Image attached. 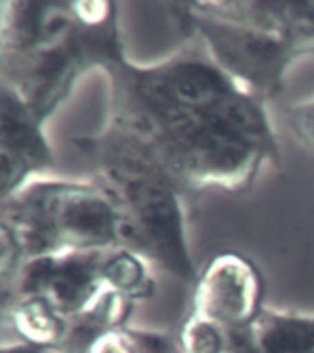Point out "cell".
<instances>
[{"label":"cell","mask_w":314,"mask_h":353,"mask_svg":"<svg viewBox=\"0 0 314 353\" xmlns=\"http://www.w3.org/2000/svg\"><path fill=\"white\" fill-rule=\"evenodd\" d=\"M103 76L110 92L107 125L145 149L189 197L244 193L266 165L281 170L269 105L195 43L151 65L123 55Z\"/></svg>","instance_id":"6da1fadb"},{"label":"cell","mask_w":314,"mask_h":353,"mask_svg":"<svg viewBox=\"0 0 314 353\" xmlns=\"http://www.w3.org/2000/svg\"><path fill=\"white\" fill-rule=\"evenodd\" d=\"M120 247L118 214L90 179L41 176L0 201V280L28 259Z\"/></svg>","instance_id":"5b68a950"},{"label":"cell","mask_w":314,"mask_h":353,"mask_svg":"<svg viewBox=\"0 0 314 353\" xmlns=\"http://www.w3.org/2000/svg\"><path fill=\"white\" fill-rule=\"evenodd\" d=\"M171 24L220 70L269 105L296 61L314 55V2L220 0L169 4Z\"/></svg>","instance_id":"3957f363"},{"label":"cell","mask_w":314,"mask_h":353,"mask_svg":"<svg viewBox=\"0 0 314 353\" xmlns=\"http://www.w3.org/2000/svg\"><path fill=\"white\" fill-rule=\"evenodd\" d=\"M123 55L116 2H0V85L43 123L83 76L103 74Z\"/></svg>","instance_id":"7a4b0ae2"},{"label":"cell","mask_w":314,"mask_h":353,"mask_svg":"<svg viewBox=\"0 0 314 353\" xmlns=\"http://www.w3.org/2000/svg\"><path fill=\"white\" fill-rule=\"evenodd\" d=\"M54 164L43 121L19 94L0 85V201L48 175Z\"/></svg>","instance_id":"52a82bcc"},{"label":"cell","mask_w":314,"mask_h":353,"mask_svg":"<svg viewBox=\"0 0 314 353\" xmlns=\"http://www.w3.org/2000/svg\"><path fill=\"white\" fill-rule=\"evenodd\" d=\"M285 120L297 140L314 154V99L289 107Z\"/></svg>","instance_id":"9c48e42d"},{"label":"cell","mask_w":314,"mask_h":353,"mask_svg":"<svg viewBox=\"0 0 314 353\" xmlns=\"http://www.w3.org/2000/svg\"><path fill=\"white\" fill-rule=\"evenodd\" d=\"M96 182L114 206L123 247L153 269L191 285L198 269L186 226L184 188L151 154L114 127L72 138Z\"/></svg>","instance_id":"277c9868"},{"label":"cell","mask_w":314,"mask_h":353,"mask_svg":"<svg viewBox=\"0 0 314 353\" xmlns=\"http://www.w3.org/2000/svg\"><path fill=\"white\" fill-rule=\"evenodd\" d=\"M228 353H314V314L266 307L255 324L231 335Z\"/></svg>","instance_id":"ba28073f"},{"label":"cell","mask_w":314,"mask_h":353,"mask_svg":"<svg viewBox=\"0 0 314 353\" xmlns=\"http://www.w3.org/2000/svg\"><path fill=\"white\" fill-rule=\"evenodd\" d=\"M2 353H46L44 350H39L35 346H30L26 342H4Z\"/></svg>","instance_id":"30bf717a"},{"label":"cell","mask_w":314,"mask_h":353,"mask_svg":"<svg viewBox=\"0 0 314 353\" xmlns=\"http://www.w3.org/2000/svg\"><path fill=\"white\" fill-rule=\"evenodd\" d=\"M266 283L258 263L236 250L215 254L193 283L187 316L236 335L264 313Z\"/></svg>","instance_id":"8992f818"}]
</instances>
